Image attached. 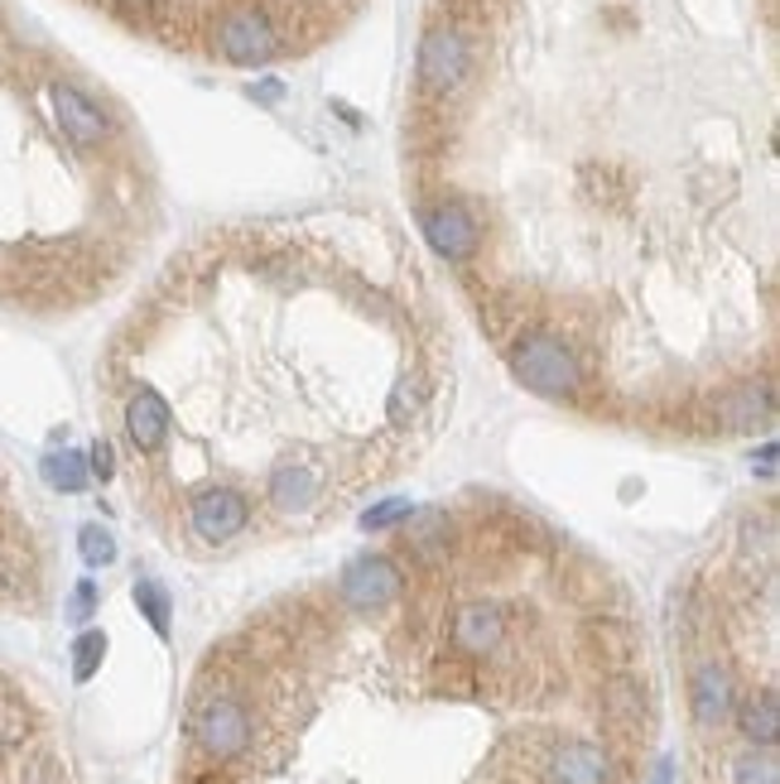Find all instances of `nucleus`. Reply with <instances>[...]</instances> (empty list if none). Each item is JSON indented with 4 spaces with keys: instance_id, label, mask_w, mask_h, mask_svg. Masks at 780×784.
<instances>
[{
    "instance_id": "obj_1",
    "label": "nucleus",
    "mask_w": 780,
    "mask_h": 784,
    "mask_svg": "<svg viewBox=\"0 0 780 784\" xmlns=\"http://www.w3.org/2000/svg\"><path fill=\"white\" fill-rule=\"evenodd\" d=\"M511 371H516L520 385H530L535 395L544 400H578L584 390V371H578V357L559 342L554 333H530L511 347Z\"/></svg>"
},
{
    "instance_id": "obj_2",
    "label": "nucleus",
    "mask_w": 780,
    "mask_h": 784,
    "mask_svg": "<svg viewBox=\"0 0 780 784\" xmlns=\"http://www.w3.org/2000/svg\"><path fill=\"white\" fill-rule=\"evenodd\" d=\"M193 741L203 746L213 760H237L251 751L255 741V722L251 708L231 693H213L193 708Z\"/></svg>"
},
{
    "instance_id": "obj_3",
    "label": "nucleus",
    "mask_w": 780,
    "mask_h": 784,
    "mask_svg": "<svg viewBox=\"0 0 780 784\" xmlns=\"http://www.w3.org/2000/svg\"><path fill=\"white\" fill-rule=\"evenodd\" d=\"M415 73H419V87L429 97H453V92L468 82L472 73V44L463 29L453 25H434L424 29L419 39V53H415Z\"/></svg>"
},
{
    "instance_id": "obj_4",
    "label": "nucleus",
    "mask_w": 780,
    "mask_h": 784,
    "mask_svg": "<svg viewBox=\"0 0 780 784\" xmlns=\"http://www.w3.org/2000/svg\"><path fill=\"white\" fill-rule=\"evenodd\" d=\"M217 53L237 68H255V63H271L279 53V29L271 25V15L255 5H237L223 15L217 25Z\"/></svg>"
},
{
    "instance_id": "obj_5",
    "label": "nucleus",
    "mask_w": 780,
    "mask_h": 784,
    "mask_svg": "<svg viewBox=\"0 0 780 784\" xmlns=\"http://www.w3.org/2000/svg\"><path fill=\"white\" fill-rule=\"evenodd\" d=\"M189 524H193L197 540L227 544L251 524V500L241 496V491H231V486H207V491H197L193 496Z\"/></svg>"
},
{
    "instance_id": "obj_6",
    "label": "nucleus",
    "mask_w": 780,
    "mask_h": 784,
    "mask_svg": "<svg viewBox=\"0 0 780 784\" xmlns=\"http://www.w3.org/2000/svg\"><path fill=\"white\" fill-rule=\"evenodd\" d=\"M400 568L391 564V558L371 554V558H352L343 572V602L352 606V612H381V606H391L395 596H400Z\"/></svg>"
},
{
    "instance_id": "obj_7",
    "label": "nucleus",
    "mask_w": 780,
    "mask_h": 784,
    "mask_svg": "<svg viewBox=\"0 0 780 784\" xmlns=\"http://www.w3.org/2000/svg\"><path fill=\"white\" fill-rule=\"evenodd\" d=\"M419 227H424V241L434 245L439 255H448V261H472L477 245H482V227H477V217L463 203L429 207V213L419 217Z\"/></svg>"
},
{
    "instance_id": "obj_8",
    "label": "nucleus",
    "mask_w": 780,
    "mask_h": 784,
    "mask_svg": "<svg viewBox=\"0 0 780 784\" xmlns=\"http://www.w3.org/2000/svg\"><path fill=\"white\" fill-rule=\"evenodd\" d=\"M453 650L458 654H472V660H482V654H492L496 646L506 640V606L502 602H463L458 612H453Z\"/></svg>"
},
{
    "instance_id": "obj_9",
    "label": "nucleus",
    "mask_w": 780,
    "mask_h": 784,
    "mask_svg": "<svg viewBox=\"0 0 780 784\" xmlns=\"http://www.w3.org/2000/svg\"><path fill=\"white\" fill-rule=\"evenodd\" d=\"M732 708H737V693H732V674L718 660L698 664L689 678V712L698 722V732H723L732 722Z\"/></svg>"
},
{
    "instance_id": "obj_10",
    "label": "nucleus",
    "mask_w": 780,
    "mask_h": 784,
    "mask_svg": "<svg viewBox=\"0 0 780 784\" xmlns=\"http://www.w3.org/2000/svg\"><path fill=\"white\" fill-rule=\"evenodd\" d=\"M53 97V116H58V125H63V135L73 140V145H101V140L111 135V121H107V111L97 107V101L87 97V92H77V87H68V82H58V87L49 92Z\"/></svg>"
},
{
    "instance_id": "obj_11",
    "label": "nucleus",
    "mask_w": 780,
    "mask_h": 784,
    "mask_svg": "<svg viewBox=\"0 0 780 784\" xmlns=\"http://www.w3.org/2000/svg\"><path fill=\"white\" fill-rule=\"evenodd\" d=\"M550 784H612V756L598 741H564L550 756Z\"/></svg>"
},
{
    "instance_id": "obj_12",
    "label": "nucleus",
    "mask_w": 780,
    "mask_h": 784,
    "mask_svg": "<svg viewBox=\"0 0 780 784\" xmlns=\"http://www.w3.org/2000/svg\"><path fill=\"white\" fill-rule=\"evenodd\" d=\"M125 433L140 453H159L169 438V405L155 390H135L125 405Z\"/></svg>"
},
{
    "instance_id": "obj_13",
    "label": "nucleus",
    "mask_w": 780,
    "mask_h": 784,
    "mask_svg": "<svg viewBox=\"0 0 780 784\" xmlns=\"http://www.w3.org/2000/svg\"><path fill=\"white\" fill-rule=\"evenodd\" d=\"M271 506L275 510H285V515H295V510H309L313 500H319V491H323V477L313 472V467L304 462H279L275 472H271Z\"/></svg>"
},
{
    "instance_id": "obj_14",
    "label": "nucleus",
    "mask_w": 780,
    "mask_h": 784,
    "mask_svg": "<svg viewBox=\"0 0 780 784\" xmlns=\"http://www.w3.org/2000/svg\"><path fill=\"white\" fill-rule=\"evenodd\" d=\"M732 717H737V732L747 736L752 746L771 751L776 736H780V703H776V688H756V693H747L737 708H732Z\"/></svg>"
},
{
    "instance_id": "obj_15",
    "label": "nucleus",
    "mask_w": 780,
    "mask_h": 784,
    "mask_svg": "<svg viewBox=\"0 0 780 784\" xmlns=\"http://www.w3.org/2000/svg\"><path fill=\"white\" fill-rule=\"evenodd\" d=\"M718 419H723L728 429H756L771 419V385H742V390L723 395V405H718Z\"/></svg>"
},
{
    "instance_id": "obj_16",
    "label": "nucleus",
    "mask_w": 780,
    "mask_h": 784,
    "mask_svg": "<svg viewBox=\"0 0 780 784\" xmlns=\"http://www.w3.org/2000/svg\"><path fill=\"white\" fill-rule=\"evenodd\" d=\"M44 482L58 491H87V458L73 448L49 453V458H44Z\"/></svg>"
},
{
    "instance_id": "obj_17",
    "label": "nucleus",
    "mask_w": 780,
    "mask_h": 784,
    "mask_svg": "<svg viewBox=\"0 0 780 784\" xmlns=\"http://www.w3.org/2000/svg\"><path fill=\"white\" fill-rule=\"evenodd\" d=\"M135 606L145 612V622L155 626V636H169V616H173V602H169V592L159 588L155 578H140L135 582Z\"/></svg>"
},
{
    "instance_id": "obj_18",
    "label": "nucleus",
    "mask_w": 780,
    "mask_h": 784,
    "mask_svg": "<svg viewBox=\"0 0 780 784\" xmlns=\"http://www.w3.org/2000/svg\"><path fill=\"white\" fill-rule=\"evenodd\" d=\"M77 554H83L87 568L116 564V540H111V530H101V524H83V530H77Z\"/></svg>"
},
{
    "instance_id": "obj_19",
    "label": "nucleus",
    "mask_w": 780,
    "mask_h": 784,
    "mask_svg": "<svg viewBox=\"0 0 780 784\" xmlns=\"http://www.w3.org/2000/svg\"><path fill=\"white\" fill-rule=\"evenodd\" d=\"M732 784H780V765H776V756L771 751H747L732 765Z\"/></svg>"
},
{
    "instance_id": "obj_20",
    "label": "nucleus",
    "mask_w": 780,
    "mask_h": 784,
    "mask_svg": "<svg viewBox=\"0 0 780 784\" xmlns=\"http://www.w3.org/2000/svg\"><path fill=\"white\" fill-rule=\"evenodd\" d=\"M419 405H424V381H419V376H400V381H395V390H391V424L395 429L410 424V419L419 414Z\"/></svg>"
},
{
    "instance_id": "obj_21",
    "label": "nucleus",
    "mask_w": 780,
    "mask_h": 784,
    "mask_svg": "<svg viewBox=\"0 0 780 784\" xmlns=\"http://www.w3.org/2000/svg\"><path fill=\"white\" fill-rule=\"evenodd\" d=\"M101 660H107V636H101V630H83L77 646H73V678L77 684H87Z\"/></svg>"
},
{
    "instance_id": "obj_22",
    "label": "nucleus",
    "mask_w": 780,
    "mask_h": 784,
    "mask_svg": "<svg viewBox=\"0 0 780 784\" xmlns=\"http://www.w3.org/2000/svg\"><path fill=\"white\" fill-rule=\"evenodd\" d=\"M410 515H415L410 500H400V496H395V500H381V506H371V510L362 515V530H391L395 520H410Z\"/></svg>"
},
{
    "instance_id": "obj_23",
    "label": "nucleus",
    "mask_w": 780,
    "mask_h": 784,
    "mask_svg": "<svg viewBox=\"0 0 780 784\" xmlns=\"http://www.w3.org/2000/svg\"><path fill=\"white\" fill-rule=\"evenodd\" d=\"M25 732H29V717H25V712H20L15 703H0V746L25 741Z\"/></svg>"
},
{
    "instance_id": "obj_24",
    "label": "nucleus",
    "mask_w": 780,
    "mask_h": 784,
    "mask_svg": "<svg viewBox=\"0 0 780 784\" xmlns=\"http://www.w3.org/2000/svg\"><path fill=\"white\" fill-rule=\"evenodd\" d=\"M87 472H92V477H101V482H107V477L116 472V458H111V443H92V458H87Z\"/></svg>"
},
{
    "instance_id": "obj_25",
    "label": "nucleus",
    "mask_w": 780,
    "mask_h": 784,
    "mask_svg": "<svg viewBox=\"0 0 780 784\" xmlns=\"http://www.w3.org/2000/svg\"><path fill=\"white\" fill-rule=\"evenodd\" d=\"M92 606H97V588H92V582H77V592H73V606H68V616H73V622H87V616H92Z\"/></svg>"
},
{
    "instance_id": "obj_26",
    "label": "nucleus",
    "mask_w": 780,
    "mask_h": 784,
    "mask_svg": "<svg viewBox=\"0 0 780 784\" xmlns=\"http://www.w3.org/2000/svg\"><path fill=\"white\" fill-rule=\"evenodd\" d=\"M251 97H261V101H279V97H285V87H279L275 77H265V82H255V87H251Z\"/></svg>"
},
{
    "instance_id": "obj_27",
    "label": "nucleus",
    "mask_w": 780,
    "mask_h": 784,
    "mask_svg": "<svg viewBox=\"0 0 780 784\" xmlns=\"http://www.w3.org/2000/svg\"><path fill=\"white\" fill-rule=\"evenodd\" d=\"M656 784H674V765H670V760H660V765H656Z\"/></svg>"
}]
</instances>
